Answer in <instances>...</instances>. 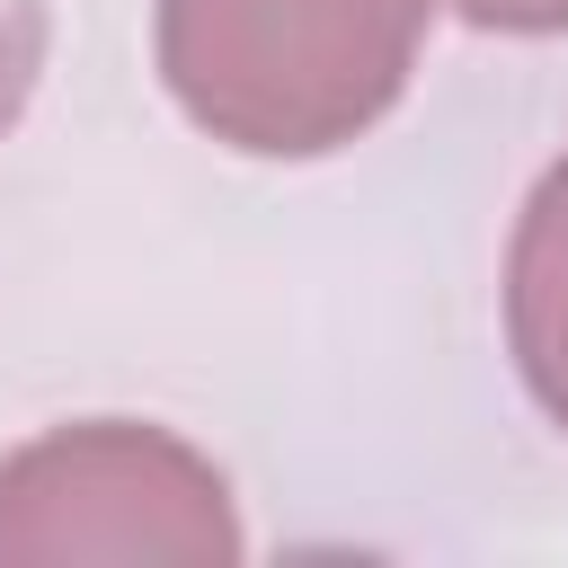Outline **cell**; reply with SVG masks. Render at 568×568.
<instances>
[{
    "instance_id": "obj_3",
    "label": "cell",
    "mask_w": 568,
    "mask_h": 568,
    "mask_svg": "<svg viewBox=\"0 0 568 568\" xmlns=\"http://www.w3.org/2000/svg\"><path fill=\"white\" fill-rule=\"evenodd\" d=\"M506 346L532 408L568 435V151L541 169L506 240Z\"/></svg>"
},
{
    "instance_id": "obj_5",
    "label": "cell",
    "mask_w": 568,
    "mask_h": 568,
    "mask_svg": "<svg viewBox=\"0 0 568 568\" xmlns=\"http://www.w3.org/2000/svg\"><path fill=\"white\" fill-rule=\"evenodd\" d=\"M444 9L488 36H559L568 27V0H444Z\"/></svg>"
},
{
    "instance_id": "obj_1",
    "label": "cell",
    "mask_w": 568,
    "mask_h": 568,
    "mask_svg": "<svg viewBox=\"0 0 568 568\" xmlns=\"http://www.w3.org/2000/svg\"><path fill=\"white\" fill-rule=\"evenodd\" d=\"M435 0H160L151 53L178 115L248 160H320L373 133Z\"/></svg>"
},
{
    "instance_id": "obj_4",
    "label": "cell",
    "mask_w": 568,
    "mask_h": 568,
    "mask_svg": "<svg viewBox=\"0 0 568 568\" xmlns=\"http://www.w3.org/2000/svg\"><path fill=\"white\" fill-rule=\"evenodd\" d=\"M36 71H44V0H0V133L18 124Z\"/></svg>"
},
{
    "instance_id": "obj_2",
    "label": "cell",
    "mask_w": 568,
    "mask_h": 568,
    "mask_svg": "<svg viewBox=\"0 0 568 568\" xmlns=\"http://www.w3.org/2000/svg\"><path fill=\"white\" fill-rule=\"evenodd\" d=\"M231 479L169 426L89 417L0 462V568H231Z\"/></svg>"
}]
</instances>
